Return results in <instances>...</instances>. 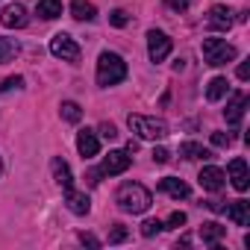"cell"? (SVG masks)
I'll list each match as a JSON object with an SVG mask.
<instances>
[{"instance_id":"6da1fadb","label":"cell","mask_w":250,"mask_h":250,"mask_svg":"<svg viewBox=\"0 0 250 250\" xmlns=\"http://www.w3.org/2000/svg\"><path fill=\"white\" fill-rule=\"evenodd\" d=\"M115 203L121 206V212L142 215V212H147V209H150L153 194H150L145 186H139V183H124V186L118 188V194H115Z\"/></svg>"},{"instance_id":"7a4b0ae2","label":"cell","mask_w":250,"mask_h":250,"mask_svg":"<svg viewBox=\"0 0 250 250\" xmlns=\"http://www.w3.org/2000/svg\"><path fill=\"white\" fill-rule=\"evenodd\" d=\"M121 80H127V62H124L118 53L103 50L100 59H97V85L109 88V85H118Z\"/></svg>"},{"instance_id":"3957f363","label":"cell","mask_w":250,"mask_h":250,"mask_svg":"<svg viewBox=\"0 0 250 250\" xmlns=\"http://www.w3.org/2000/svg\"><path fill=\"white\" fill-rule=\"evenodd\" d=\"M127 124H130V130H133L139 139H145V142H162V139H168V124H165L162 118H150V115H130V118H127Z\"/></svg>"},{"instance_id":"277c9868","label":"cell","mask_w":250,"mask_h":250,"mask_svg":"<svg viewBox=\"0 0 250 250\" xmlns=\"http://www.w3.org/2000/svg\"><path fill=\"white\" fill-rule=\"evenodd\" d=\"M235 59V47L227 44L224 39H203V62L212 65V68H221V65H229Z\"/></svg>"},{"instance_id":"5b68a950","label":"cell","mask_w":250,"mask_h":250,"mask_svg":"<svg viewBox=\"0 0 250 250\" xmlns=\"http://www.w3.org/2000/svg\"><path fill=\"white\" fill-rule=\"evenodd\" d=\"M50 53L62 62H77L80 59V44L68 36V33H56L50 39Z\"/></svg>"},{"instance_id":"8992f818","label":"cell","mask_w":250,"mask_h":250,"mask_svg":"<svg viewBox=\"0 0 250 250\" xmlns=\"http://www.w3.org/2000/svg\"><path fill=\"white\" fill-rule=\"evenodd\" d=\"M130 165H133V159L127 150H109V156H103V162H100V174L115 177V174L130 171Z\"/></svg>"},{"instance_id":"52a82bcc","label":"cell","mask_w":250,"mask_h":250,"mask_svg":"<svg viewBox=\"0 0 250 250\" xmlns=\"http://www.w3.org/2000/svg\"><path fill=\"white\" fill-rule=\"evenodd\" d=\"M147 53H150V62H165L171 53V39L162 30H150L147 33Z\"/></svg>"},{"instance_id":"ba28073f","label":"cell","mask_w":250,"mask_h":250,"mask_svg":"<svg viewBox=\"0 0 250 250\" xmlns=\"http://www.w3.org/2000/svg\"><path fill=\"white\" fill-rule=\"evenodd\" d=\"M27 21H30V15H27V9L21 3H9L3 12H0V24L9 27V30H21V27H27Z\"/></svg>"},{"instance_id":"9c48e42d","label":"cell","mask_w":250,"mask_h":250,"mask_svg":"<svg viewBox=\"0 0 250 250\" xmlns=\"http://www.w3.org/2000/svg\"><path fill=\"white\" fill-rule=\"evenodd\" d=\"M77 150H80L83 159L97 156V153H100V139H97V133H94V130H80V133H77Z\"/></svg>"},{"instance_id":"30bf717a","label":"cell","mask_w":250,"mask_h":250,"mask_svg":"<svg viewBox=\"0 0 250 250\" xmlns=\"http://www.w3.org/2000/svg\"><path fill=\"white\" fill-rule=\"evenodd\" d=\"M229 183H232V188L235 191H247L250 188V174H247V162L238 156V159H232L229 162Z\"/></svg>"},{"instance_id":"8fae6325","label":"cell","mask_w":250,"mask_h":250,"mask_svg":"<svg viewBox=\"0 0 250 250\" xmlns=\"http://www.w3.org/2000/svg\"><path fill=\"white\" fill-rule=\"evenodd\" d=\"M206 24H209V30H218V33H227L229 27H232V9H227V6H212L209 9V18H206Z\"/></svg>"},{"instance_id":"7c38bea8","label":"cell","mask_w":250,"mask_h":250,"mask_svg":"<svg viewBox=\"0 0 250 250\" xmlns=\"http://www.w3.org/2000/svg\"><path fill=\"white\" fill-rule=\"evenodd\" d=\"M244 109H247V94L244 91H235L232 94V100L227 103V109H224V118H227V124H241V118H244Z\"/></svg>"},{"instance_id":"4fadbf2b","label":"cell","mask_w":250,"mask_h":250,"mask_svg":"<svg viewBox=\"0 0 250 250\" xmlns=\"http://www.w3.org/2000/svg\"><path fill=\"white\" fill-rule=\"evenodd\" d=\"M197 180H200V186H203L206 191H221L224 183H227V174H224L221 168H215V165H206Z\"/></svg>"},{"instance_id":"5bb4252c","label":"cell","mask_w":250,"mask_h":250,"mask_svg":"<svg viewBox=\"0 0 250 250\" xmlns=\"http://www.w3.org/2000/svg\"><path fill=\"white\" fill-rule=\"evenodd\" d=\"M159 191H165V194L174 197V200H186V197L191 194V188H188L183 180H177V177H165V180H159Z\"/></svg>"},{"instance_id":"9a60e30c","label":"cell","mask_w":250,"mask_h":250,"mask_svg":"<svg viewBox=\"0 0 250 250\" xmlns=\"http://www.w3.org/2000/svg\"><path fill=\"white\" fill-rule=\"evenodd\" d=\"M224 212H227V218H229L232 224H238V227H250V203H247V200H232Z\"/></svg>"},{"instance_id":"2e32d148","label":"cell","mask_w":250,"mask_h":250,"mask_svg":"<svg viewBox=\"0 0 250 250\" xmlns=\"http://www.w3.org/2000/svg\"><path fill=\"white\" fill-rule=\"evenodd\" d=\"M65 203H68V209H71L74 215H88V209H91V200H88V194H83V191H74V188H68V191H65Z\"/></svg>"},{"instance_id":"e0dca14e","label":"cell","mask_w":250,"mask_h":250,"mask_svg":"<svg viewBox=\"0 0 250 250\" xmlns=\"http://www.w3.org/2000/svg\"><path fill=\"white\" fill-rule=\"evenodd\" d=\"M50 168H53L56 183H59L65 191H68V188H74V177H71V168H68V162H65V159H59V156H56V159L50 162Z\"/></svg>"},{"instance_id":"ac0fdd59","label":"cell","mask_w":250,"mask_h":250,"mask_svg":"<svg viewBox=\"0 0 250 250\" xmlns=\"http://www.w3.org/2000/svg\"><path fill=\"white\" fill-rule=\"evenodd\" d=\"M224 235H227V227H221L218 221H209V224L200 227V238H203V244H212V247H215Z\"/></svg>"},{"instance_id":"d6986e66","label":"cell","mask_w":250,"mask_h":250,"mask_svg":"<svg viewBox=\"0 0 250 250\" xmlns=\"http://www.w3.org/2000/svg\"><path fill=\"white\" fill-rule=\"evenodd\" d=\"M71 15L77 21H94L97 18V6L88 0H71Z\"/></svg>"},{"instance_id":"ffe728a7","label":"cell","mask_w":250,"mask_h":250,"mask_svg":"<svg viewBox=\"0 0 250 250\" xmlns=\"http://www.w3.org/2000/svg\"><path fill=\"white\" fill-rule=\"evenodd\" d=\"M227 91H229L227 77H212V80H209V85H206V100H209V103H218Z\"/></svg>"},{"instance_id":"44dd1931","label":"cell","mask_w":250,"mask_h":250,"mask_svg":"<svg viewBox=\"0 0 250 250\" xmlns=\"http://www.w3.org/2000/svg\"><path fill=\"white\" fill-rule=\"evenodd\" d=\"M180 156L183 159H212V150H206L203 145H197V142H183L180 145Z\"/></svg>"},{"instance_id":"7402d4cb","label":"cell","mask_w":250,"mask_h":250,"mask_svg":"<svg viewBox=\"0 0 250 250\" xmlns=\"http://www.w3.org/2000/svg\"><path fill=\"white\" fill-rule=\"evenodd\" d=\"M36 15H42L44 21H53V18H59V15H62V3H59V0H39Z\"/></svg>"},{"instance_id":"603a6c76","label":"cell","mask_w":250,"mask_h":250,"mask_svg":"<svg viewBox=\"0 0 250 250\" xmlns=\"http://www.w3.org/2000/svg\"><path fill=\"white\" fill-rule=\"evenodd\" d=\"M59 109H62V118H65L68 124H77V121L83 118V109H80V103H74V100H65Z\"/></svg>"},{"instance_id":"cb8c5ba5","label":"cell","mask_w":250,"mask_h":250,"mask_svg":"<svg viewBox=\"0 0 250 250\" xmlns=\"http://www.w3.org/2000/svg\"><path fill=\"white\" fill-rule=\"evenodd\" d=\"M15 53H18V42L15 39H0V65L15 59Z\"/></svg>"},{"instance_id":"d4e9b609","label":"cell","mask_w":250,"mask_h":250,"mask_svg":"<svg viewBox=\"0 0 250 250\" xmlns=\"http://www.w3.org/2000/svg\"><path fill=\"white\" fill-rule=\"evenodd\" d=\"M162 229H165V224H162V221H156V218H147V221L142 224V235H145V238H153V235H156V232H162Z\"/></svg>"},{"instance_id":"484cf974","label":"cell","mask_w":250,"mask_h":250,"mask_svg":"<svg viewBox=\"0 0 250 250\" xmlns=\"http://www.w3.org/2000/svg\"><path fill=\"white\" fill-rule=\"evenodd\" d=\"M127 227L124 224H112V232H109V244H121V241H127Z\"/></svg>"},{"instance_id":"4316f807","label":"cell","mask_w":250,"mask_h":250,"mask_svg":"<svg viewBox=\"0 0 250 250\" xmlns=\"http://www.w3.org/2000/svg\"><path fill=\"white\" fill-rule=\"evenodd\" d=\"M109 24H112V27H127V24H130V15L124 12V9H112V15H109Z\"/></svg>"},{"instance_id":"83f0119b","label":"cell","mask_w":250,"mask_h":250,"mask_svg":"<svg viewBox=\"0 0 250 250\" xmlns=\"http://www.w3.org/2000/svg\"><path fill=\"white\" fill-rule=\"evenodd\" d=\"M212 145L215 147H229L232 145V136L229 133H212Z\"/></svg>"},{"instance_id":"f1b7e54d","label":"cell","mask_w":250,"mask_h":250,"mask_svg":"<svg viewBox=\"0 0 250 250\" xmlns=\"http://www.w3.org/2000/svg\"><path fill=\"white\" fill-rule=\"evenodd\" d=\"M97 133H100L103 139H109V142H112V139H118V130H115V124H109V121H103V124H100V130H97Z\"/></svg>"},{"instance_id":"f546056e","label":"cell","mask_w":250,"mask_h":250,"mask_svg":"<svg viewBox=\"0 0 250 250\" xmlns=\"http://www.w3.org/2000/svg\"><path fill=\"white\" fill-rule=\"evenodd\" d=\"M21 85H24V77H9V80H3V85H0V94L12 91V88H21Z\"/></svg>"},{"instance_id":"4dcf8cb0","label":"cell","mask_w":250,"mask_h":250,"mask_svg":"<svg viewBox=\"0 0 250 250\" xmlns=\"http://www.w3.org/2000/svg\"><path fill=\"white\" fill-rule=\"evenodd\" d=\"M183 224H186V215H183V212H174V215L168 218V224H165V229H180Z\"/></svg>"},{"instance_id":"1f68e13d","label":"cell","mask_w":250,"mask_h":250,"mask_svg":"<svg viewBox=\"0 0 250 250\" xmlns=\"http://www.w3.org/2000/svg\"><path fill=\"white\" fill-rule=\"evenodd\" d=\"M168 159H171V153H168L165 147H156V150H153V162H159V165H165Z\"/></svg>"},{"instance_id":"d6a6232c","label":"cell","mask_w":250,"mask_h":250,"mask_svg":"<svg viewBox=\"0 0 250 250\" xmlns=\"http://www.w3.org/2000/svg\"><path fill=\"white\" fill-rule=\"evenodd\" d=\"M165 3H168L174 12H186V9H188V0H165Z\"/></svg>"},{"instance_id":"836d02e7","label":"cell","mask_w":250,"mask_h":250,"mask_svg":"<svg viewBox=\"0 0 250 250\" xmlns=\"http://www.w3.org/2000/svg\"><path fill=\"white\" fill-rule=\"evenodd\" d=\"M100 177H103V174H100V168H94V171H88V174H85L88 186H97V183H100Z\"/></svg>"},{"instance_id":"e575fe53","label":"cell","mask_w":250,"mask_h":250,"mask_svg":"<svg viewBox=\"0 0 250 250\" xmlns=\"http://www.w3.org/2000/svg\"><path fill=\"white\" fill-rule=\"evenodd\" d=\"M80 241H83V244H88V247H100V241H97L94 235H85V232H80Z\"/></svg>"},{"instance_id":"d590c367","label":"cell","mask_w":250,"mask_h":250,"mask_svg":"<svg viewBox=\"0 0 250 250\" xmlns=\"http://www.w3.org/2000/svg\"><path fill=\"white\" fill-rule=\"evenodd\" d=\"M247 77H250V65L241 62V65H238V80H247Z\"/></svg>"},{"instance_id":"8d00e7d4","label":"cell","mask_w":250,"mask_h":250,"mask_svg":"<svg viewBox=\"0 0 250 250\" xmlns=\"http://www.w3.org/2000/svg\"><path fill=\"white\" fill-rule=\"evenodd\" d=\"M0 174H3V162H0Z\"/></svg>"}]
</instances>
